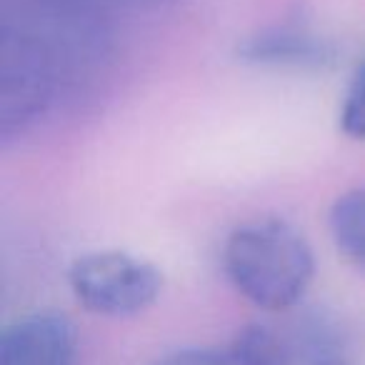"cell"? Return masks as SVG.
<instances>
[{
	"instance_id": "obj_1",
	"label": "cell",
	"mask_w": 365,
	"mask_h": 365,
	"mask_svg": "<svg viewBox=\"0 0 365 365\" xmlns=\"http://www.w3.org/2000/svg\"><path fill=\"white\" fill-rule=\"evenodd\" d=\"M223 270L255 308L280 313L305 298L315 275L308 240L283 218L243 223L223 245Z\"/></svg>"
},
{
	"instance_id": "obj_2",
	"label": "cell",
	"mask_w": 365,
	"mask_h": 365,
	"mask_svg": "<svg viewBox=\"0 0 365 365\" xmlns=\"http://www.w3.org/2000/svg\"><path fill=\"white\" fill-rule=\"evenodd\" d=\"M68 283L88 313L130 318L158 300L163 273L150 260L125 250H93L73 260Z\"/></svg>"
},
{
	"instance_id": "obj_3",
	"label": "cell",
	"mask_w": 365,
	"mask_h": 365,
	"mask_svg": "<svg viewBox=\"0 0 365 365\" xmlns=\"http://www.w3.org/2000/svg\"><path fill=\"white\" fill-rule=\"evenodd\" d=\"M240 63L268 71H325L338 58V46L303 21H285L248 36L235 51Z\"/></svg>"
},
{
	"instance_id": "obj_4",
	"label": "cell",
	"mask_w": 365,
	"mask_h": 365,
	"mask_svg": "<svg viewBox=\"0 0 365 365\" xmlns=\"http://www.w3.org/2000/svg\"><path fill=\"white\" fill-rule=\"evenodd\" d=\"M0 365H78V330L56 310L28 313L3 328Z\"/></svg>"
},
{
	"instance_id": "obj_5",
	"label": "cell",
	"mask_w": 365,
	"mask_h": 365,
	"mask_svg": "<svg viewBox=\"0 0 365 365\" xmlns=\"http://www.w3.org/2000/svg\"><path fill=\"white\" fill-rule=\"evenodd\" d=\"M330 238L350 265L365 270V185L343 193L328 215Z\"/></svg>"
},
{
	"instance_id": "obj_6",
	"label": "cell",
	"mask_w": 365,
	"mask_h": 365,
	"mask_svg": "<svg viewBox=\"0 0 365 365\" xmlns=\"http://www.w3.org/2000/svg\"><path fill=\"white\" fill-rule=\"evenodd\" d=\"M225 350L233 365H293V350L285 338L263 323L243 325Z\"/></svg>"
},
{
	"instance_id": "obj_7",
	"label": "cell",
	"mask_w": 365,
	"mask_h": 365,
	"mask_svg": "<svg viewBox=\"0 0 365 365\" xmlns=\"http://www.w3.org/2000/svg\"><path fill=\"white\" fill-rule=\"evenodd\" d=\"M340 128L353 140H365V58L355 68L340 106Z\"/></svg>"
},
{
	"instance_id": "obj_8",
	"label": "cell",
	"mask_w": 365,
	"mask_h": 365,
	"mask_svg": "<svg viewBox=\"0 0 365 365\" xmlns=\"http://www.w3.org/2000/svg\"><path fill=\"white\" fill-rule=\"evenodd\" d=\"M155 365H233L225 348H180L163 355Z\"/></svg>"
},
{
	"instance_id": "obj_9",
	"label": "cell",
	"mask_w": 365,
	"mask_h": 365,
	"mask_svg": "<svg viewBox=\"0 0 365 365\" xmlns=\"http://www.w3.org/2000/svg\"><path fill=\"white\" fill-rule=\"evenodd\" d=\"M91 6L101 8V11H110V8H140V6H158L163 0H86Z\"/></svg>"
},
{
	"instance_id": "obj_10",
	"label": "cell",
	"mask_w": 365,
	"mask_h": 365,
	"mask_svg": "<svg viewBox=\"0 0 365 365\" xmlns=\"http://www.w3.org/2000/svg\"><path fill=\"white\" fill-rule=\"evenodd\" d=\"M313 365H348L345 360H340V358H325V360H318V363H313Z\"/></svg>"
}]
</instances>
